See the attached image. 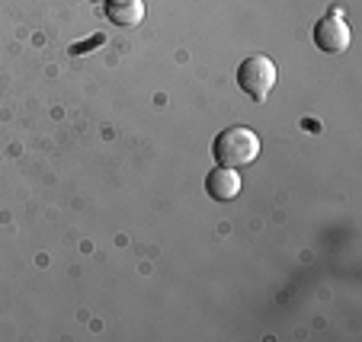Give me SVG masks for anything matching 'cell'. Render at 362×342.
Segmentation results:
<instances>
[{
	"label": "cell",
	"mask_w": 362,
	"mask_h": 342,
	"mask_svg": "<svg viewBox=\"0 0 362 342\" xmlns=\"http://www.w3.org/2000/svg\"><path fill=\"white\" fill-rule=\"evenodd\" d=\"M212 157L218 160V166H250L253 160L260 157V135L247 125H234V128L218 131L212 144Z\"/></svg>",
	"instance_id": "obj_1"
},
{
	"label": "cell",
	"mask_w": 362,
	"mask_h": 342,
	"mask_svg": "<svg viewBox=\"0 0 362 342\" xmlns=\"http://www.w3.org/2000/svg\"><path fill=\"white\" fill-rule=\"evenodd\" d=\"M276 77H279V71H276L273 58L267 55H250L240 61L238 68V87L244 90L250 99H257V103H263L269 96V90L276 87Z\"/></svg>",
	"instance_id": "obj_2"
},
{
	"label": "cell",
	"mask_w": 362,
	"mask_h": 342,
	"mask_svg": "<svg viewBox=\"0 0 362 342\" xmlns=\"http://www.w3.org/2000/svg\"><path fill=\"white\" fill-rule=\"evenodd\" d=\"M349 42H353V32H349V26L337 13L324 16L315 26V45L321 48L324 55H343L349 48Z\"/></svg>",
	"instance_id": "obj_3"
},
{
	"label": "cell",
	"mask_w": 362,
	"mask_h": 342,
	"mask_svg": "<svg viewBox=\"0 0 362 342\" xmlns=\"http://www.w3.org/2000/svg\"><path fill=\"white\" fill-rule=\"evenodd\" d=\"M205 192H209L215 202H231L240 192L238 170H231V166H218V170H212L209 176H205Z\"/></svg>",
	"instance_id": "obj_4"
},
{
	"label": "cell",
	"mask_w": 362,
	"mask_h": 342,
	"mask_svg": "<svg viewBox=\"0 0 362 342\" xmlns=\"http://www.w3.org/2000/svg\"><path fill=\"white\" fill-rule=\"evenodd\" d=\"M106 16L112 26L135 29L144 23V0H110L106 4Z\"/></svg>",
	"instance_id": "obj_5"
},
{
	"label": "cell",
	"mask_w": 362,
	"mask_h": 342,
	"mask_svg": "<svg viewBox=\"0 0 362 342\" xmlns=\"http://www.w3.org/2000/svg\"><path fill=\"white\" fill-rule=\"evenodd\" d=\"M93 4H103V0H93Z\"/></svg>",
	"instance_id": "obj_6"
}]
</instances>
